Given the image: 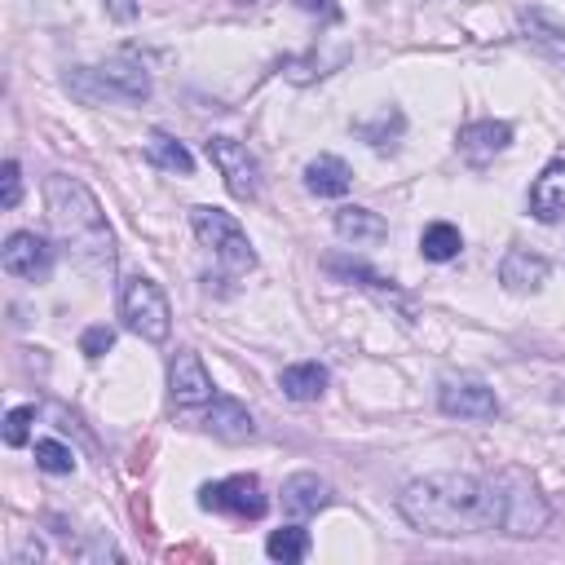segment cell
<instances>
[{"mask_svg": "<svg viewBox=\"0 0 565 565\" xmlns=\"http://www.w3.org/2000/svg\"><path fill=\"white\" fill-rule=\"evenodd\" d=\"M31 424H35V406H13L4 415V446H26L31 441Z\"/></svg>", "mask_w": 565, "mask_h": 565, "instance_id": "cell-24", "label": "cell"}, {"mask_svg": "<svg viewBox=\"0 0 565 565\" xmlns=\"http://www.w3.org/2000/svg\"><path fill=\"white\" fill-rule=\"evenodd\" d=\"M331 225H335V234H340L344 243H375V238L388 234L384 216L371 212V207H362V203H344V207H335Z\"/></svg>", "mask_w": 565, "mask_h": 565, "instance_id": "cell-18", "label": "cell"}, {"mask_svg": "<svg viewBox=\"0 0 565 565\" xmlns=\"http://www.w3.org/2000/svg\"><path fill=\"white\" fill-rule=\"evenodd\" d=\"M35 468L53 472V477H66V472H75V450L57 437H40L35 441Z\"/></svg>", "mask_w": 565, "mask_h": 565, "instance_id": "cell-23", "label": "cell"}, {"mask_svg": "<svg viewBox=\"0 0 565 565\" xmlns=\"http://www.w3.org/2000/svg\"><path fill=\"white\" fill-rule=\"evenodd\" d=\"M190 230L194 238L230 269V274H247L256 269V247L247 238V230L238 225V216H230L225 207H212V203H194L190 207Z\"/></svg>", "mask_w": 565, "mask_h": 565, "instance_id": "cell-4", "label": "cell"}, {"mask_svg": "<svg viewBox=\"0 0 565 565\" xmlns=\"http://www.w3.org/2000/svg\"><path fill=\"white\" fill-rule=\"evenodd\" d=\"M419 252H424V260H455L459 252H463V234L450 225V221H433V225H424V234H419Z\"/></svg>", "mask_w": 565, "mask_h": 565, "instance_id": "cell-21", "label": "cell"}, {"mask_svg": "<svg viewBox=\"0 0 565 565\" xmlns=\"http://www.w3.org/2000/svg\"><path fill=\"white\" fill-rule=\"evenodd\" d=\"M278 388L291 402H318L327 393V366H318V362H291V366L278 371Z\"/></svg>", "mask_w": 565, "mask_h": 565, "instance_id": "cell-19", "label": "cell"}, {"mask_svg": "<svg viewBox=\"0 0 565 565\" xmlns=\"http://www.w3.org/2000/svg\"><path fill=\"white\" fill-rule=\"evenodd\" d=\"M530 212H534L543 225L565 221V159H552V163L534 177V185H530Z\"/></svg>", "mask_w": 565, "mask_h": 565, "instance_id": "cell-15", "label": "cell"}, {"mask_svg": "<svg viewBox=\"0 0 565 565\" xmlns=\"http://www.w3.org/2000/svg\"><path fill=\"white\" fill-rule=\"evenodd\" d=\"M238 4H252V0H238Z\"/></svg>", "mask_w": 565, "mask_h": 565, "instance_id": "cell-29", "label": "cell"}, {"mask_svg": "<svg viewBox=\"0 0 565 565\" xmlns=\"http://www.w3.org/2000/svg\"><path fill=\"white\" fill-rule=\"evenodd\" d=\"M199 508L234 516V521H260L269 512V499H265V490H260V481L252 472H234V477L207 481L199 490Z\"/></svg>", "mask_w": 565, "mask_h": 565, "instance_id": "cell-6", "label": "cell"}, {"mask_svg": "<svg viewBox=\"0 0 565 565\" xmlns=\"http://www.w3.org/2000/svg\"><path fill=\"white\" fill-rule=\"evenodd\" d=\"M300 9L322 13V18H335V0H300Z\"/></svg>", "mask_w": 565, "mask_h": 565, "instance_id": "cell-28", "label": "cell"}, {"mask_svg": "<svg viewBox=\"0 0 565 565\" xmlns=\"http://www.w3.org/2000/svg\"><path fill=\"white\" fill-rule=\"evenodd\" d=\"M44 207L49 221L57 230V238L66 243V252L75 256L79 269L88 274H110L115 269V234L106 225V212L97 203V194L66 172H53L44 181Z\"/></svg>", "mask_w": 565, "mask_h": 565, "instance_id": "cell-2", "label": "cell"}, {"mask_svg": "<svg viewBox=\"0 0 565 565\" xmlns=\"http://www.w3.org/2000/svg\"><path fill=\"white\" fill-rule=\"evenodd\" d=\"M119 318L146 344H163L168 331H172V305H168L163 287L154 278H146V274L124 278V287H119Z\"/></svg>", "mask_w": 565, "mask_h": 565, "instance_id": "cell-5", "label": "cell"}, {"mask_svg": "<svg viewBox=\"0 0 565 565\" xmlns=\"http://www.w3.org/2000/svg\"><path fill=\"white\" fill-rule=\"evenodd\" d=\"M327 503H331V486H327L318 472H296V477L282 481V512H287V516L309 521V516H318Z\"/></svg>", "mask_w": 565, "mask_h": 565, "instance_id": "cell-14", "label": "cell"}, {"mask_svg": "<svg viewBox=\"0 0 565 565\" xmlns=\"http://www.w3.org/2000/svg\"><path fill=\"white\" fill-rule=\"evenodd\" d=\"M168 397H172V406H181V411L207 406V402L216 397L212 375H207V366H203V358H199L194 349H177V353H172V362H168Z\"/></svg>", "mask_w": 565, "mask_h": 565, "instance_id": "cell-9", "label": "cell"}, {"mask_svg": "<svg viewBox=\"0 0 565 565\" xmlns=\"http://www.w3.org/2000/svg\"><path fill=\"white\" fill-rule=\"evenodd\" d=\"M146 159H150L154 168H163V172H177V177H190V172H194V154H190L172 132H163V128L150 132V141H146Z\"/></svg>", "mask_w": 565, "mask_h": 565, "instance_id": "cell-20", "label": "cell"}, {"mask_svg": "<svg viewBox=\"0 0 565 565\" xmlns=\"http://www.w3.org/2000/svg\"><path fill=\"white\" fill-rule=\"evenodd\" d=\"M53 243L44 238V234H35V230H13L9 238H4V247H0V265H4V274H13V278H26V282H44L49 274H53Z\"/></svg>", "mask_w": 565, "mask_h": 565, "instance_id": "cell-8", "label": "cell"}, {"mask_svg": "<svg viewBox=\"0 0 565 565\" xmlns=\"http://www.w3.org/2000/svg\"><path fill=\"white\" fill-rule=\"evenodd\" d=\"M353 185V172L340 154H318L305 163V190L318 194V199H344Z\"/></svg>", "mask_w": 565, "mask_h": 565, "instance_id": "cell-17", "label": "cell"}, {"mask_svg": "<svg viewBox=\"0 0 565 565\" xmlns=\"http://www.w3.org/2000/svg\"><path fill=\"white\" fill-rule=\"evenodd\" d=\"M106 13H110L115 22H132V18H137V4H132V0H106Z\"/></svg>", "mask_w": 565, "mask_h": 565, "instance_id": "cell-27", "label": "cell"}, {"mask_svg": "<svg viewBox=\"0 0 565 565\" xmlns=\"http://www.w3.org/2000/svg\"><path fill=\"white\" fill-rule=\"evenodd\" d=\"M110 344H115V331H110L106 322H97V327H88V331L79 335V349H84L88 358H102Z\"/></svg>", "mask_w": 565, "mask_h": 565, "instance_id": "cell-26", "label": "cell"}, {"mask_svg": "<svg viewBox=\"0 0 565 565\" xmlns=\"http://www.w3.org/2000/svg\"><path fill=\"white\" fill-rule=\"evenodd\" d=\"M66 88L88 102V106H102V102H146L150 97V71L132 57H110L102 66H75L66 75Z\"/></svg>", "mask_w": 565, "mask_h": 565, "instance_id": "cell-3", "label": "cell"}, {"mask_svg": "<svg viewBox=\"0 0 565 565\" xmlns=\"http://www.w3.org/2000/svg\"><path fill=\"white\" fill-rule=\"evenodd\" d=\"M437 406H441V415H455V419H494L499 415L494 388L481 380H468V375L446 380L437 388Z\"/></svg>", "mask_w": 565, "mask_h": 565, "instance_id": "cell-10", "label": "cell"}, {"mask_svg": "<svg viewBox=\"0 0 565 565\" xmlns=\"http://www.w3.org/2000/svg\"><path fill=\"white\" fill-rule=\"evenodd\" d=\"M521 40H525L539 57H547L552 66H565V26H561L556 18H547L543 9L521 13Z\"/></svg>", "mask_w": 565, "mask_h": 565, "instance_id": "cell-16", "label": "cell"}, {"mask_svg": "<svg viewBox=\"0 0 565 565\" xmlns=\"http://www.w3.org/2000/svg\"><path fill=\"white\" fill-rule=\"evenodd\" d=\"M18 199H22V168H18V159H4V168H0V207L9 212V207H18Z\"/></svg>", "mask_w": 565, "mask_h": 565, "instance_id": "cell-25", "label": "cell"}, {"mask_svg": "<svg viewBox=\"0 0 565 565\" xmlns=\"http://www.w3.org/2000/svg\"><path fill=\"white\" fill-rule=\"evenodd\" d=\"M547 274H552L547 256H539V252H530V247H508L503 260H499V282H503L512 296H534V291L547 282Z\"/></svg>", "mask_w": 565, "mask_h": 565, "instance_id": "cell-11", "label": "cell"}, {"mask_svg": "<svg viewBox=\"0 0 565 565\" xmlns=\"http://www.w3.org/2000/svg\"><path fill=\"white\" fill-rule=\"evenodd\" d=\"M397 512L411 530L433 534V539H459V534H512L530 539L547 525V503L534 486L516 481H494V477H472V472H428L415 477L397 494Z\"/></svg>", "mask_w": 565, "mask_h": 565, "instance_id": "cell-1", "label": "cell"}, {"mask_svg": "<svg viewBox=\"0 0 565 565\" xmlns=\"http://www.w3.org/2000/svg\"><path fill=\"white\" fill-rule=\"evenodd\" d=\"M265 552H269V561L296 565V561L309 556V530H305V525H282V530H274V534L265 539Z\"/></svg>", "mask_w": 565, "mask_h": 565, "instance_id": "cell-22", "label": "cell"}, {"mask_svg": "<svg viewBox=\"0 0 565 565\" xmlns=\"http://www.w3.org/2000/svg\"><path fill=\"white\" fill-rule=\"evenodd\" d=\"M203 428H207L216 441H230V446H238V441H252V437H256V419H252V411H247L243 402H234V397H221V393L207 402Z\"/></svg>", "mask_w": 565, "mask_h": 565, "instance_id": "cell-13", "label": "cell"}, {"mask_svg": "<svg viewBox=\"0 0 565 565\" xmlns=\"http://www.w3.org/2000/svg\"><path fill=\"white\" fill-rule=\"evenodd\" d=\"M455 146H459V154H463L468 163H486V159H494V154H503V150L512 146V124H503V119L463 124L459 137H455Z\"/></svg>", "mask_w": 565, "mask_h": 565, "instance_id": "cell-12", "label": "cell"}, {"mask_svg": "<svg viewBox=\"0 0 565 565\" xmlns=\"http://www.w3.org/2000/svg\"><path fill=\"white\" fill-rule=\"evenodd\" d=\"M203 150H207L212 168L225 177V190H230L234 199H256V190H260V168H256V159H252L247 141L216 132V137H207V141H203Z\"/></svg>", "mask_w": 565, "mask_h": 565, "instance_id": "cell-7", "label": "cell"}]
</instances>
